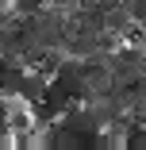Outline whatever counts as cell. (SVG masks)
Returning a JSON list of instances; mask_svg holds the SVG:
<instances>
[{
	"instance_id": "1",
	"label": "cell",
	"mask_w": 146,
	"mask_h": 150,
	"mask_svg": "<svg viewBox=\"0 0 146 150\" xmlns=\"http://www.w3.org/2000/svg\"><path fill=\"white\" fill-rule=\"evenodd\" d=\"M46 81L58 85L69 100H89V88H85V62L73 58V54H62V58H58V66H54V73Z\"/></svg>"
},
{
	"instance_id": "2",
	"label": "cell",
	"mask_w": 146,
	"mask_h": 150,
	"mask_svg": "<svg viewBox=\"0 0 146 150\" xmlns=\"http://www.w3.org/2000/svg\"><path fill=\"white\" fill-rule=\"evenodd\" d=\"M42 88H46V77H42V73H35V69H23V77H19V88H16V96H19L23 104H35V100L42 96Z\"/></svg>"
},
{
	"instance_id": "3",
	"label": "cell",
	"mask_w": 146,
	"mask_h": 150,
	"mask_svg": "<svg viewBox=\"0 0 146 150\" xmlns=\"http://www.w3.org/2000/svg\"><path fill=\"white\" fill-rule=\"evenodd\" d=\"M42 8H46V0H8V12L19 16V19H23V16H35V12H42Z\"/></svg>"
}]
</instances>
